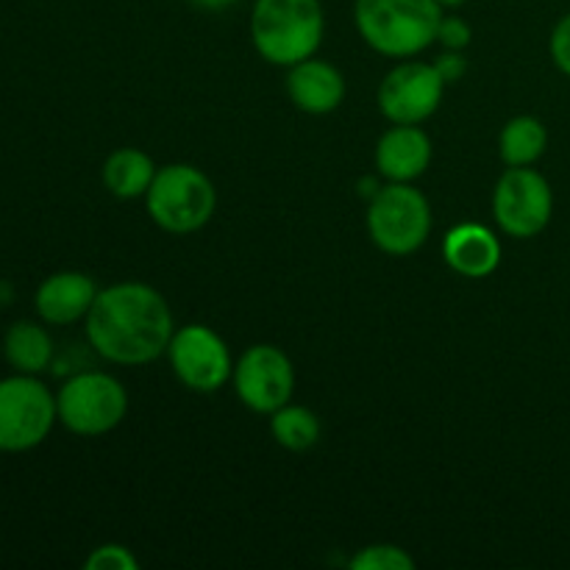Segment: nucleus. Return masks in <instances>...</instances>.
<instances>
[{"label": "nucleus", "mask_w": 570, "mask_h": 570, "mask_svg": "<svg viewBox=\"0 0 570 570\" xmlns=\"http://www.w3.org/2000/svg\"><path fill=\"white\" fill-rule=\"evenodd\" d=\"M432 232V209L423 193L390 181L367 200V234L390 256H410Z\"/></svg>", "instance_id": "39448f33"}, {"label": "nucleus", "mask_w": 570, "mask_h": 570, "mask_svg": "<svg viewBox=\"0 0 570 570\" xmlns=\"http://www.w3.org/2000/svg\"><path fill=\"white\" fill-rule=\"evenodd\" d=\"M351 568L354 570H412L415 568V560L406 554L399 546H367L360 554L351 560Z\"/></svg>", "instance_id": "aec40b11"}, {"label": "nucleus", "mask_w": 570, "mask_h": 570, "mask_svg": "<svg viewBox=\"0 0 570 570\" xmlns=\"http://www.w3.org/2000/svg\"><path fill=\"white\" fill-rule=\"evenodd\" d=\"M321 0H256L250 37L265 61L293 67L315 56L323 42Z\"/></svg>", "instance_id": "7ed1b4c3"}, {"label": "nucleus", "mask_w": 570, "mask_h": 570, "mask_svg": "<svg viewBox=\"0 0 570 570\" xmlns=\"http://www.w3.org/2000/svg\"><path fill=\"white\" fill-rule=\"evenodd\" d=\"M98 293L100 289L95 287V282L87 273L61 271L39 284L33 304H37L39 317L45 323H50V326H70V323L89 315Z\"/></svg>", "instance_id": "f8f14e48"}, {"label": "nucleus", "mask_w": 570, "mask_h": 570, "mask_svg": "<svg viewBox=\"0 0 570 570\" xmlns=\"http://www.w3.org/2000/svg\"><path fill=\"white\" fill-rule=\"evenodd\" d=\"M173 312L165 295L142 282L100 289L87 315L89 345L115 365H145L170 345Z\"/></svg>", "instance_id": "f257e3e1"}, {"label": "nucleus", "mask_w": 570, "mask_h": 570, "mask_svg": "<svg viewBox=\"0 0 570 570\" xmlns=\"http://www.w3.org/2000/svg\"><path fill=\"white\" fill-rule=\"evenodd\" d=\"M83 566H87L89 570H137L139 560L126 549V546L109 543V546H100V549H95L92 554L87 557V562H83Z\"/></svg>", "instance_id": "412c9836"}, {"label": "nucleus", "mask_w": 570, "mask_h": 570, "mask_svg": "<svg viewBox=\"0 0 570 570\" xmlns=\"http://www.w3.org/2000/svg\"><path fill=\"white\" fill-rule=\"evenodd\" d=\"M167 356L176 376L195 393H215L234 373L226 340L200 323L178 328L167 345Z\"/></svg>", "instance_id": "1a4fd4ad"}, {"label": "nucleus", "mask_w": 570, "mask_h": 570, "mask_svg": "<svg viewBox=\"0 0 570 570\" xmlns=\"http://www.w3.org/2000/svg\"><path fill=\"white\" fill-rule=\"evenodd\" d=\"M287 95L295 109L306 111V115H328L343 104L345 78L334 65L309 56L289 67Z\"/></svg>", "instance_id": "ddd939ff"}, {"label": "nucleus", "mask_w": 570, "mask_h": 570, "mask_svg": "<svg viewBox=\"0 0 570 570\" xmlns=\"http://www.w3.org/2000/svg\"><path fill=\"white\" fill-rule=\"evenodd\" d=\"M156 170L145 150L139 148H120L106 159L104 165V184L115 198L131 200V198H145L150 181H154Z\"/></svg>", "instance_id": "dca6fc26"}, {"label": "nucleus", "mask_w": 570, "mask_h": 570, "mask_svg": "<svg viewBox=\"0 0 570 570\" xmlns=\"http://www.w3.org/2000/svg\"><path fill=\"white\" fill-rule=\"evenodd\" d=\"M493 215L501 232L515 239H532L551 223L554 193L546 176L532 167H510L493 193Z\"/></svg>", "instance_id": "6e6552de"}, {"label": "nucleus", "mask_w": 570, "mask_h": 570, "mask_svg": "<svg viewBox=\"0 0 570 570\" xmlns=\"http://www.w3.org/2000/svg\"><path fill=\"white\" fill-rule=\"evenodd\" d=\"M468 3V0H440V6H462Z\"/></svg>", "instance_id": "a878e982"}, {"label": "nucleus", "mask_w": 570, "mask_h": 570, "mask_svg": "<svg viewBox=\"0 0 570 570\" xmlns=\"http://www.w3.org/2000/svg\"><path fill=\"white\" fill-rule=\"evenodd\" d=\"M434 67H438V72H440V76H443V81L451 83V81H460V78L465 76L468 61L462 59V56L456 53V50H451V53L440 56V59L434 61Z\"/></svg>", "instance_id": "b1692460"}, {"label": "nucleus", "mask_w": 570, "mask_h": 570, "mask_svg": "<svg viewBox=\"0 0 570 570\" xmlns=\"http://www.w3.org/2000/svg\"><path fill=\"white\" fill-rule=\"evenodd\" d=\"M56 395L31 373L0 379V451L20 454L42 443L53 429Z\"/></svg>", "instance_id": "423d86ee"}, {"label": "nucleus", "mask_w": 570, "mask_h": 570, "mask_svg": "<svg viewBox=\"0 0 570 570\" xmlns=\"http://www.w3.org/2000/svg\"><path fill=\"white\" fill-rule=\"evenodd\" d=\"M271 432L282 449L301 454V451H309L321 440V421L306 406L284 404L282 410L271 415Z\"/></svg>", "instance_id": "6ab92c4d"}, {"label": "nucleus", "mask_w": 570, "mask_h": 570, "mask_svg": "<svg viewBox=\"0 0 570 570\" xmlns=\"http://www.w3.org/2000/svg\"><path fill=\"white\" fill-rule=\"evenodd\" d=\"M432 139L421 126H393L376 145V167L387 181L410 184L429 170Z\"/></svg>", "instance_id": "4468645a"}, {"label": "nucleus", "mask_w": 570, "mask_h": 570, "mask_svg": "<svg viewBox=\"0 0 570 570\" xmlns=\"http://www.w3.org/2000/svg\"><path fill=\"white\" fill-rule=\"evenodd\" d=\"M445 81L434 65L404 61L384 76L379 109L393 126H421L440 109Z\"/></svg>", "instance_id": "9b49d317"}, {"label": "nucleus", "mask_w": 570, "mask_h": 570, "mask_svg": "<svg viewBox=\"0 0 570 570\" xmlns=\"http://www.w3.org/2000/svg\"><path fill=\"white\" fill-rule=\"evenodd\" d=\"M232 379L239 401L259 415H273L289 404L295 390L293 362L276 345H250L234 365Z\"/></svg>", "instance_id": "9d476101"}, {"label": "nucleus", "mask_w": 570, "mask_h": 570, "mask_svg": "<svg viewBox=\"0 0 570 570\" xmlns=\"http://www.w3.org/2000/svg\"><path fill=\"white\" fill-rule=\"evenodd\" d=\"M549 50H551V59H554V65L560 67V72H566V76L570 78V11L562 17L560 22H557L554 31H551Z\"/></svg>", "instance_id": "4be33fe9"}, {"label": "nucleus", "mask_w": 570, "mask_h": 570, "mask_svg": "<svg viewBox=\"0 0 570 570\" xmlns=\"http://www.w3.org/2000/svg\"><path fill=\"white\" fill-rule=\"evenodd\" d=\"M549 148V131L532 115L512 117L499 137V154L507 167H532Z\"/></svg>", "instance_id": "a211bd4d"}, {"label": "nucleus", "mask_w": 570, "mask_h": 570, "mask_svg": "<svg viewBox=\"0 0 570 570\" xmlns=\"http://www.w3.org/2000/svg\"><path fill=\"white\" fill-rule=\"evenodd\" d=\"M148 215L170 234H193L212 220L217 206L215 184L193 165L159 167L145 193Z\"/></svg>", "instance_id": "20e7f679"}, {"label": "nucleus", "mask_w": 570, "mask_h": 570, "mask_svg": "<svg viewBox=\"0 0 570 570\" xmlns=\"http://www.w3.org/2000/svg\"><path fill=\"white\" fill-rule=\"evenodd\" d=\"M189 3H195L198 9H206V11H223V9H232L237 0H189Z\"/></svg>", "instance_id": "393cba45"}, {"label": "nucleus", "mask_w": 570, "mask_h": 570, "mask_svg": "<svg viewBox=\"0 0 570 570\" xmlns=\"http://www.w3.org/2000/svg\"><path fill=\"white\" fill-rule=\"evenodd\" d=\"M56 412L78 438H100L122 423L128 393L109 373H78L56 393Z\"/></svg>", "instance_id": "0eeeda50"}, {"label": "nucleus", "mask_w": 570, "mask_h": 570, "mask_svg": "<svg viewBox=\"0 0 570 570\" xmlns=\"http://www.w3.org/2000/svg\"><path fill=\"white\" fill-rule=\"evenodd\" d=\"M354 20L373 50L410 59L438 42L443 6L440 0H356Z\"/></svg>", "instance_id": "f03ea898"}, {"label": "nucleus", "mask_w": 570, "mask_h": 570, "mask_svg": "<svg viewBox=\"0 0 570 570\" xmlns=\"http://www.w3.org/2000/svg\"><path fill=\"white\" fill-rule=\"evenodd\" d=\"M438 42L449 50H462L471 45V26L462 17H443L438 28Z\"/></svg>", "instance_id": "5701e85b"}, {"label": "nucleus", "mask_w": 570, "mask_h": 570, "mask_svg": "<svg viewBox=\"0 0 570 570\" xmlns=\"http://www.w3.org/2000/svg\"><path fill=\"white\" fill-rule=\"evenodd\" d=\"M3 354L17 373H31V376H37L53 360V343H50V334L42 326H37L31 321H17L6 332Z\"/></svg>", "instance_id": "f3484780"}, {"label": "nucleus", "mask_w": 570, "mask_h": 570, "mask_svg": "<svg viewBox=\"0 0 570 570\" xmlns=\"http://www.w3.org/2000/svg\"><path fill=\"white\" fill-rule=\"evenodd\" d=\"M443 256L451 271L465 278H484L499 267L501 243L490 228L479 223H462L445 234Z\"/></svg>", "instance_id": "2eb2a0df"}]
</instances>
